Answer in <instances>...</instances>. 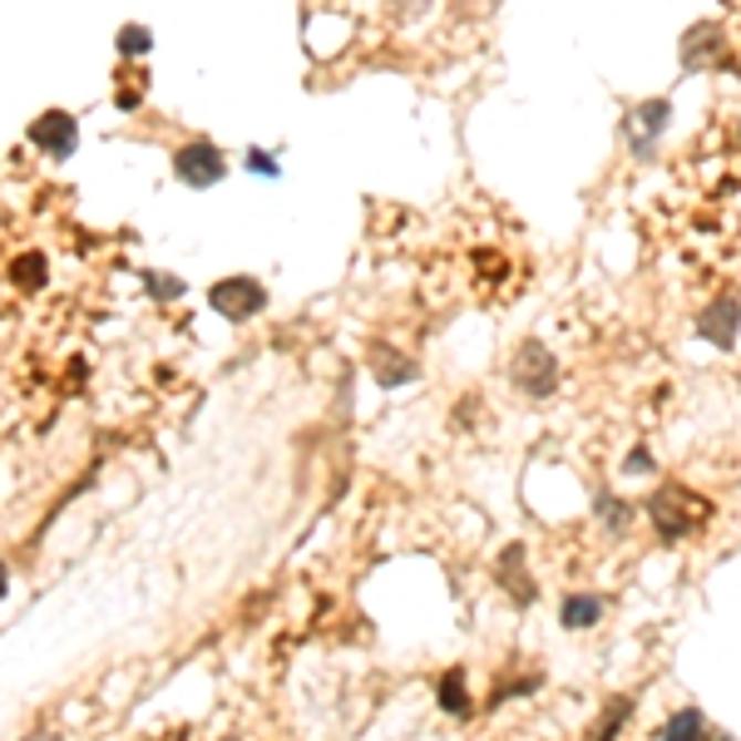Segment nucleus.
<instances>
[{"instance_id": "obj_1", "label": "nucleus", "mask_w": 741, "mask_h": 741, "mask_svg": "<svg viewBox=\"0 0 741 741\" xmlns=\"http://www.w3.org/2000/svg\"><path fill=\"white\" fill-rule=\"evenodd\" d=\"M643 514L653 519V529H658L662 544H682V539L702 534L707 524L717 519V504L707 500L702 490H692V484L682 480H667L658 490L643 500Z\"/></svg>"}, {"instance_id": "obj_2", "label": "nucleus", "mask_w": 741, "mask_h": 741, "mask_svg": "<svg viewBox=\"0 0 741 741\" xmlns=\"http://www.w3.org/2000/svg\"><path fill=\"white\" fill-rule=\"evenodd\" d=\"M677 60H682V70H687V74H702V70H732V55H727V25H722V20H692V25L682 30Z\"/></svg>"}, {"instance_id": "obj_3", "label": "nucleus", "mask_w": 741, "mask_h": 741, "mask_svg": "<svg viewBox=\"0 0 741 741\" xmlns=\"http://www.w3.org/2000/svg\"><path fill=\"white\" fill-rule=\"evenodd\" d=\"M510 376H514V386L524 390L529 400H549V396L559 390V362H554V352H549V346L539 342V336L519 342Z\"/></svg>"}, {"instance_id": "obj_4", "label": "nucleus", "mask_w": 741, "mask_h": 741, "mask_svg": "<svg viewBox=\"0 0 741 741\" xmlns=\"http://www.w3.org/2000/svg\"><path fill=\"white\" fill-rule=\"evenodd\" d=\"M667 124H672V100H662V94L658 100L633 104V109L623 114V139H628L638 164H648V158L658 154V139L667 134Z\"/></svg>"}, {"instance_id": "obj_5", "label": "nucleus", "mask_w": 741, "mask_h": 741, "mask_svg": "<svg viewBox=\"0 0 741 741\" xmlns=\"http://www.w3.org/2000/svg\"><path fill=\"white\" fill-rule=\"evenodd\" d=\"M697 336L712 342L717 352H732V346L741 342V296L737 292L712 296V302L702 306V316H697Z\"/></svg>"}, {"instance_id": "obj_6", "label": "nucleus", "mask_w": 741, "mask_h": 741, "mask_svg": "<svg viewBox=\"0 0 741 741\" xmlns=\"http://www.w3.org/2000/svg\"><path fill=\"white\" fill-rule=\"evenodd\" d=\"M174 168H178V178H184L188 188H213L222 174H228V164H222V154L208 139H198V144H188V148H178L174 154Z\"/></svg>"}, {"instance_id": "obj_7", "label": "nucleus", "mask_w": 741, "mask_h": 741, "mask_svg": "<svg viewBox=\"0 0 741 741\" xmlns=\"http://www.w3.org/2000/svg\"><path fill=\"white\" fill-rule=\"evenodd\" d=\"M208 302H213L222 316H232V322H248V316H258L262 306H268V292L252 278H228V282H218Z\"/></svg>"}, {"instance_id": "obj_8", "label": "nucleus", "mask_w": 741, "mask_h": 741, "mask_svg": "<svg viewBox=\"0 0 741 741\" xmlns=\"http://www.w3.org/2000/svg\"><path fill=\"white\" fill-rule=\"evenodd\" d=\"M30 139H35L40 148H50L55 158H70V148H74V119H70L65 109L40 114V119L30 124Z\"/></svg>"}, {"instance_id": "obj_9", "label": "nucleus", "mask_w": 741, "mask_h": 741, "mask_svg": "<svg viewBox=\"0 0 741 741\" xmlns=\"http://www.w3.org/2000/svg\"><path fill=\"white\" fill-rule=\"evenodd\" d=\"M593 514H598V524L608 529L613 539H623L633 529V514H638V510H633V500H623V494L598 490V494H593Z\"/></svg>"}, {"instance_id": "obj_10", "label": "nucleus", "mask_w": 741, "mask_h": 741, "mask_svg": "<svg viewBox=\"0 0 741 741\" xmlns=\"http://www.w3.org/2000/svg\"><path fill=\"white\" fill-rule=\"evenodd\" d=\"M603 613H608V603L598 598V593H568L564 603H559V623H564V628H593V623L603 618Z\"/></svg>"}, {"instance_id": "obj_11", "label": "nucleus", "mask_w": 741, "mask_h": 741, "mask_svg": "<svg viewBox=\"0 0 741 741\" xmlns=\"http://www.w3.org/2000/svg\"><path fill=\"white\" fill-rule=\"evenodd\" d=\"M500 584L510 588L519 603H534V578L524 574V544H510L500 554Z\"/></svg>"}, {"instance_id": "obj_12", "label": "nucleus", "mask_w": 741, "mask_h": 741, "mask_svg": "<svg viewBox=\"0 0 741 741\" xmlns=\"http://www.w3.org/2000/svg\"><path fill=\"white\" fill-rule=\"evenodd\" d=\"M628 712H633V697H608V707H603V722H598V732H593L588 741H618L623 722H628Z\"/></svg>"}, {"instance_id": "obj_13", "label": "nucleus", "mask_w": 741, "mask_h": 741, "mask_svg": "<svg viewBox=\"0 0 741 741\" xmlns=\"http://www.w3.org/2000/svg\"><path fill=\"white\" fill-rule=\"evenodd\" d=\"M376 376L380 386H406V380L420 376L416 362H406V356H390V352H376Z\"/></svg>"}, {"instance_id": "obj_14", "label": "nucleus", "mask_w": 741, "mask_h": 741, "mask_svg": "<svg viewBox=\"0 0 741 741\" xmlns=\"http://www.w3.org/2000/svg\"><path fill=\"white\" fill-rule=\"evenodd\" d=\"M436 697H440V707L450 717H465L470 712V692H465V672H445L440 677V687H436Z\"/></svg>"}, {"instance_id": "obj_15", "label": "nucleus", "mask_w": 741, "mask_h": 741, "mask_svg": "<svg viewBox=\"0 0 741 741\" xmlns=\"http://www.w3.org/2000/svg\"><path fill=\"white\" fill-rule=\"evenodd\" d=\"M702 732H707L702 712H697V707H682V712L662 727V741H702Z\"/></svg>"}, {"instance_id": "obj_16", "label": "nucleus", "mask_w": 741, "mask_h": 741, "mask_svg": "<svg viewBox=\"0 0 741 741\" xmlns=\"http://www.w3.org/2000/svg\"><path fill=\"white\" fill-rule=\"evenodd\" d=\"M10 278H15L20 288H35V282L45 278V262H40L35 252H25V258H15V268H10Z\"/></svg>"}, {"instance_id": "obj_17", "label": "nucleus", "mask_w": 741, "mask_h": 741, "mask_svg": "<svg viewBox=\"0 0 741 741\" xmlns=\"http://www.w3.org/2000/svg\"><path fill=\"white\" fill-rule=\"evenodd\" d=\"M653 470H658V460H653L648 445H633V450L623 455V474H628V480L633 474H653Z\"/></svg>"}, {"instance_id": "obj_18", "label": "nucleus", "mask_w": 741, "mask_h": 741, "mask_svg": "<svg viewBox=\"0 0 741 741\" xmlns=\"http://www.w3.org/2000/svg\"><path fill=\"white\" fill-rule=\"evenodd\" d=\"M119 50H124V55H144V50H148V30L144 25L119 30Z\"/></svg>"}, {"instance_id": "obj_19", "label": "nucleus", "mask_w": 741, "mask_h": 741, "mask_svg": "<svg viewBox=\"0 0 741 741\" xmlns=\"http://www.w3.org/2000/svg\"><path fill=\"white\" fill-rule=\"evenodd\" d=\"M252 168H258V174H272V168H278V164H272V158L262 154V148H252Z\"/></svg>"}, {"instance_id": "obj_20", "label": "nucleus", "mask_w": 741, "mask_h": 741, "mask_svg": "<svg viewBox=\"0 0 741 741\" xmlns=\"http://www.w3.org/2000/svg\"><path fill=\"white\" fill-rule=\"evenodd\" d=\"M0 598H6V564H0Z\"/></svg>"}]
</instances>
